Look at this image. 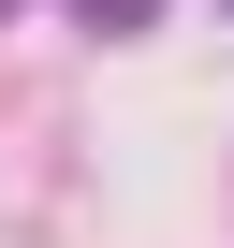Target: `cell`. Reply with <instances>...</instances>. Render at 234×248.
<instances>
[{
  "instance_id": "1",
  "label": "cell",
  "mask_w": 234,
  "mask_h": 248,
  "mask_svg": "<svg viewBox=\"0 0 234 248\" xmlns=\"http://www.w3.org/2000/svg\"><path fill=\"white\" fill-rule=\"evenodd\" d=\"M73 15H88V30H147L161 0H73Z\"/></svg>"
},
{
  "instance_id": "2",
  "label": "cell",
  "mask_w": 234,
  "mask_h": 248,
  "mask_svg": "<svg viewBox=\"0 0 234 248\" xmlns=\"http://www.w3.org/2000/svg\"><path fill=\"white\" fill-rule=\"evenodd\" d=\"M0 15H15V0H0Z\"/></svg>"
}]
</instances>
